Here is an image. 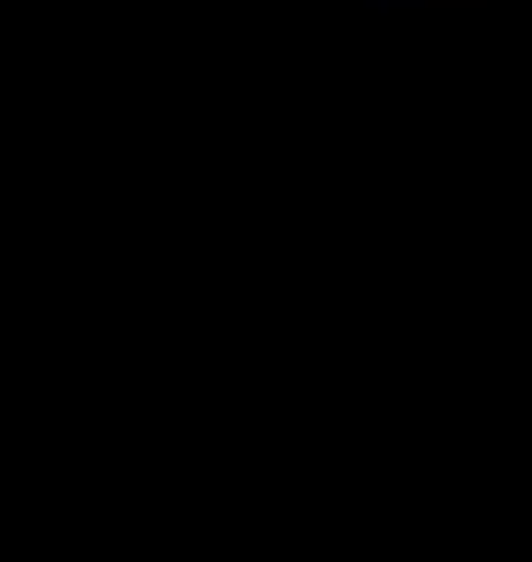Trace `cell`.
Here are the masks:
<instances>
[{
  "label": "cell",
  "mask_w": 532,
  "mask_h": 562,
  "mask_svg": "<svg viewBox=\"0 0 532 562\" xmlns=\"http://www.w3.org/2000/svg\"><path fill=\"white\" fill-rule=\"evenodd\" d=\"M373 8H396V0H373Z\"/></svg>",
  "instance_id": "obj_1"
}]
</instances>
